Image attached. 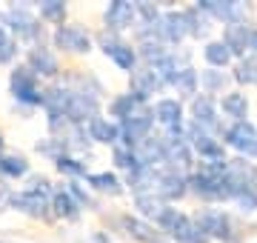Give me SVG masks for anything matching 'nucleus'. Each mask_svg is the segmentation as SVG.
Segmentation results:
<instances>
[{
    "instance_id": "18",
    "label": "nucleus",
    "mask_w": 257,
    "mask_h": 243,
    "mask_svg": "<svg viewBox=\"0 0 257 243\" xmlns=\"http://www.w3.org/2000/svg\"><path fill=\"white\" fill-rule=\"evenodd\" d=\"M26 66L37 77H57L60 75V57H57V52L49 49L46 43L29 49L26 52Z\"/></svg>"
},
{
    "instance_id": "14",
    "label": "nucleus",
    "mask_w": 257,
    "mask_h": 243,
    "mask_svg": "<svg viewBox=\"0 0 257 243\" xmlns=\"http://www.w3.org/2000/svg\"><path fill=\"white\" fill-rule=\"evenodd\" d=\"M223 146H229L240 155V158H254V149H257V126L251 120H240V123H231L223 129Z\"/></svg>"
},
{
    "instance_id": "35",
    "label": "nucleus",
    "mask_w": 257,
    "mask_h": 243,
    "mask_svg": "<svg viewBox=\"0 0 257 243\" xmlns=\"http://www.w3.org/2000/svg\"><path fill=\"white\" fill-rule=\"evenodd\" d=\"M163 209H166V203L157 195H138L135 197V212H138V217H143L149 223H155L157 215H160Z\"/></svg>"
},
{
    "instance_id": "31",
    "label": "nucleus",
    "mask_w": 257,
    "mask_h": 243,
    "mask_svg": "<svg viewBox=\"0 0 257 243\" xmlns=\"http://www.w3.org/2000/svg\"><path fill=\"white\" fill-rule=\"evenodd\" d=\"M0 178L6 180H20L29 178V158L26 155H18V152H3L0 155Z\"/></svg>"
},
{
    "instance_id": "5",
    "label": "nucleus",
    "mask_w": 257,
    "mask_h": 243,
    "mask_svg": "<svg viewBox=\"0 0 257 243\" xmlns=\"http://www.w3.org/2000/svg\"><path fill=\"white\" fill-rule=\"evenodd\" d=\"M9 92L15 97V106H20V109H32L35 112L43 103V83L26 63H18L9 72Z\"/></svg>"
},
{
    "instance_id": "9",
    "label": "nucleus",
    "mask_w": 257,
    "mask_h": 243,
    "mask_svg": "<svg viewBox=\"0 0 257 243\" xmlns=\"http://www.w3.org/2000/svg\"><path fill=\"white\" fill-rule=\"evenodd\" d=\"M97 46H100V52L106 57H109L111 63L117 66L120 72H126V75H132L135 69L140 66V60H138V49L132 46V43H126V40L120 38V35H111V32H106L103 29L100 35H97Z\"/></svg>"
},
{
    "instance_id": "26",
    "label": "nucleus",
    "mask_w": 257,
    "mask_h": 243,
    "mask_svg": "<svg viewBox=\"0 0 257 243\" xmlns=\"http://www.w3.org/2000/svg\"><path fill=\"white\" fill-rule=\"evenodd\" d=\"M86 186H89V192L109 195V197H120L126 192L123 180H120L114 172H89V175H86Z\"/></svg>"
},
{
    "instance_id": "37",
    "label": "nucleus",
    "mask_w": 257,
    "mask_h": 243,
    "mask_svg": "<svg viewBox=\"0 0 257 243\" xmlns=\"http://www.w3.org/2000/svg\"><path fill=\"white\" fill-rule=\"evenodd\" d=\"M231 80L240 86H257V57L254 55H246L240 57L237 66H234V75Z\"/></svg>"
},
{
    "instance_id": "30",
    "label": "nucleus",
    "mask_w": 257,
    "mask_h": 243,
    "mask_svg": "<svg viewBox=\"0 0 257 243\" xmlns=\"http://www.w3.org/2000/svg\"><path fill=\"white\" fill-rule=\"evenodd\" d=\"M172 89L177 92V100H192L194 94H200V83H197V69L194 66H183L180 72H177L175 83H172Z\"/></svg>"
},
{
    "instance_id": "29",
    "label": "nucleus",
    "mask_w": 257,
    "mask_h": 243,
    "mask_svg": "<svg viewBox=\"0 0 257 243\" xmlns=\"http://www.w3.org/2000/svg\"><path fill=\"white\" fill-rule=\"evenodd\" d=\"M138 106H146V103L140 100L138 94H132V92H123V94H114L109 100V114L106 117H111L114 123H123L128 117V114L135 112Z\"/></svg>"
},
{
    "instance_id": "6",
    "label": "nucleus",
    "mask_w": 257,
    "mask_h": 243,
    "mask_svg": "<svg viewBox=\"0 0 257 243\" xmlns=\"http://www.w3.org/2000/svg\"><path fill=\"white\" fill-rule=\"evenodd\" d=\"M155 123L166 138H186V109L177 97H157L152 106Z\"/></svg>"
},
{
    "instance_id": "16",
    "label": "nucleus",
    "mask_w": 257,
    "mask_h": 243,
    "mask_svg": "<svg viewBox=\"0 0 257 243\" xmlns=\"http://www.w3.org/2000/svg\"><path fill=\"white\" fill-rule=\"evenodd\" d=\"M103 23H106V32H111V35H123L128 29H135L138 26L135 3H128V0H111L109 6L103 9Z\"/></svg>"
},
{
    "instance_id": "7",
    "label": "nucleus",
    "mask_w": 257,
    "mask_h": 243,
    "mask_svg": "<svg viewBox=\"0 0 257 243\" xmlns=\"http://www.w3.org/2000/svg\"><path fill=\"white\" fill-rule=\"evenodd\" d=\"M189 123L214 135V138H223V117H220V109H217V97H209L203 92L194 94L189 100Z\"/></svg>"
},
{
    "instance_id": "40",
    "label": "nucleus",
    "mask_w": 257,
    "mask_h": 243,
    "mask_svg": "<svg viewBox=\"0 0 257 243\" xmlns=\"http://www.w3.org/2000/svg\"><path fill=\"white\" fill-rule=\"evenodd\" d=\"M66 189H69V195L77 200V206H80V209H97V200L92 197V192H89V189L80 186V180H69V183H66Z\"/></svg>"
},
{
    "instance_id": "12",
    "label": "nucleus",
    "mask_w": 257,
    "mask_h": 243,
    "mask_svg": "<svg viewBox=\"0 0 257 243\" xmlns=\"http://www.w3.org/2000/svg\"><path fill=\"white\" fill-rule=\"evenodd\" d=\"M186 141L192 146L197 163H223V160H229L226 158V146H223L220 138H214L209 132L197 129V126H192L189 120H186Z\"/></svg>"
},
{
    "instance_id": "21",
    "label": "nucleus",
    "mask_w": 257,
    "mask_h": 243,
    "mask_svg": "<svg viewBox=\"0 0 257 243\" xmlns=\"http://www.w3.org/2000/svg\"><path fill=\"white\" fill-rule=\"evenodd\" d=\"M86 135L89 143H100V146H117L120 143V123H114L106 114H94L92 120L86 123Z\"/></svg>"
},
{
    "instance_id": "38",
    "label": "nucleus",
    "mask_w": 257,
    "mask_h": 243,
    "mask_svg": "<svg viewBox=\"0 0 257 243\" xmlns=\"http://www.w3.org/2000/svg\"><path fill=\"white\" fill-rule=\"evenodd\" d=\"M35 152H37V155H43V158H49L52 163H55L60 155H69L66 143L60 141V138H52V135H49V138H43V141H37L35 143Z\"/></svg>"
},
{
    "instance_id": "39",
    "label": "nucleus",
    "mask_w": 257,
    "mask_h": 243,
    "mask_svg": "<svg viewBox=\"0 0 257 243\" xmlns=\"http://www.w3.org/2000/svg\"><path fill=\"white\" fill-rule=\"evenodd\" d=\"M18 52H20V43L0 26V66L15 63V60H18Z\"/></svg>"
},
{
    "instance_id": "3",
    "label": "nucleus",
    "mask_w": 257,
    "mask_h": 243,
    "mask_svg": "<svg viewBox=\"0 0 257 243\" xmlns=\"http://www.w3.org/2000/svg\"><path fill=\"white\" fill-rule=\"evenodd\" d=\"M197 229H200L209 240H220V243H240V226L234 220L231 212L217 209V206H203L197 209L192 217Z\"/></svg>"
},
{
    "instance_id": "32",
    "label": "nucleus",
    "mask_w": 257,
    "mask_h": 243,
    "mask_svg": "<svg viewBox=\"0 0 257 243\" xmlns=\"http://www.w3.org/2000/svg\"><path fill=\"white\" fill-rule=\"evenodd\" d=\"M200 52H203V60H206L209 69H223V72H226L231 66V60H234L231 52L223 46V40H206Z\"/></svg>"
},
{
    "instance_id": "1",
    "label": "nucleus",
    "mask_w": 257,
    "mask_h": 243,
    "mask_svg": "<svg viewBox=\"0 0 257 243\" xmlns=\"http://www.w3.org/2000/svg\"><path fill=\"white\" fill-rule=\"evenodd\" d=\"M226 166H229V160H223V163H197L194 172L189 175V192L194 197H200L206 206L231 200L234 195H231V186L226 180Z\"/></svg>"
},
{
    "instance_id": "46",
    "label": "nucleus",
    "mask_w": 257,
    "mask_h": 243,
    "mask_svg": "<svg viewBox=\"0 0 257 243\" xmlns=\"http://www.w3.org/2000/svg\"><path fill=\"white\" fill-rule=\"evenodd\" d=\"M0 243H3V240H0Z\"/></svg>"
},
{
    "instance_id": "44",
    "label": "nucleus",
    "mask_w": 257,
    "mask_h": 243,
    "mask_svg": "<svg viewBox=\"0 0 257 243\" xmlns=\"http://www.w3.org/2000/svg\"><path fill=\"white\" fill-rule=\"evenodd\" d=\"M0 155H3V135H0Z\"/></svg>"
},
{
    "instance_id": "8",
    "label": "nucleus",
    "mask_w": 257,
    "mask_h": 243,
    "mask_svg": "<svg viewBox=\"0 0 257 243\" xmlns=\"http://www.w3.org/2000/svg\"><path fill=\"white\" fill-rule=\"evenodd\" d=\"M94 46V35L80 23H63L52 32V49L66 55H89Z\"/></svg>"
},
{
    "instance_id": "22",
    "label": "nucleus",
    "mask_w": 257,
    "mask_h": 243,
    "mask_svg": "<svg viewBox=\"0 0 257 243\" xmlns=\"http://www.w3.org/2000/svg\"><path fill=\"white\" fill-rule=\"evenodd\" d=\"M217 109H220V117H229L231 123H240L248 117V94L240 92V89H229L226 94L217 97Z\"/></svg>"
},
{
    "instance_id": "25",
    "label": "nucleus",
    "mask_w": 257,
    "mask_h": 243,
    "mask_svg": "<svg viewBox=\"0 0 257 243\" xmlns=\"http://www.w3.org/2000/svg\"><path fill=\"white\" fill-rule=\"evenodd\" d=\"M49 203H52V217H60V220H80V206L69 195V189L66 186H57L52 189V197H49Z\"/></svg>"
},
{
    "instance_id": "45",
    "label": "nucleus",
    "mask_w": 257,
    "mask_h": 243,
    "mask_svg": "<svg viewBox=\"0 0 257 243\" xmlns=\"http://www.w3.org/2000/svg\"><path fill=\"white\" fill-rule=\"evenodd\" d=\"M254 158H257V149H254Z\"/></svg>"
},
{
    "instance_id": "15",
    "label": "nucleus",
    "mask_w": 257,
    "mask_h": 243,
    "mask_svg": "<svg viewBox=\"0 0 257 243\" xmlns=\"http://www.w3.org/2000/svg\"><path fill=\"white\" fill-rule=\"evenodd\" d=\"M155 195L163 200L166 206H175L177 200H183L189 195V178L172 169H160L157 172V183H155Z\"/></svg>"
},
{
    "instance_id": "2",
    "label": "nucleus",
    "mask_w": 257,
    "mask_h": 243,
    "mask_svg": "<svg viewBox=\"0 0 257 243\" xmlns=\"http://www.w3.org/2000/svg\"><path fill=\"white\" fill-rule=\"evenodd\" d=\"M0 26L9 32L18 43H29V46H40L46 43V26L40 23L35 9L29 6H9L0 12Z\"/></svg>"
},
{
    "instance_id": "17",
    "label": "nucleus",
    "mask_w": 257,
    "mask_h": 243,
    "mask_svg": "<svg viewBox=\"0 0 257 243\" xmlns=\"http://www.w3.org/2000/svg\"><path fill=\"white\" fill-rule=\"evenodd\" d=\"M155 38L160 40V43H166V46H177L180 49V43L189 38V35H186L183 12L180 9H163L160 23H157V29H155Z\"/></svg>"
},
{
    "instance_id": "19",
    "label": "nucleus",
    "mask_w": 257,
    "mask_h": 243,
    "mask_svg": "<svg viewBox=\"0 0 257 243\" xmlns=\"http://www.w3.org/2000/svg\"><path fill=\"white\" fill-rule=\"evenodd\" d=\"M120 226H123V232L132 240H138V243H169V237L155 223H149V220H143L138 215H123L120 217Z\"/></svg>"
},
{
    "instance_id": "36",
    "label": "nucleus",
    "mask_w": 257,
    "mask_h": 243,
    "mask_svg": "<svg viewBox=\"0 0 257 243\" xmlns=\"http://www.w3.org/2000/svg\"><path fill=\"white\" fill-rule=\"evenodd\" d=\"M111 163H114V166H117L120 172H126V175H132L135 169H140L138 152L132 149V146H123V143L111 146Z\"/></svg>"
},
{
    "instance_id": "33",
    "label": "nucleus",
    "mask_w": 257,
    "mask_h": 243,
    "mask_svg": "<svg viewBox=\"0 0 257 243\" xmlns=\"http://www.w3.org/2000/svg\"><path fill=\"white\" fill-rule=\"evenodd\" d=\"M37 18H40V23H52L57 29L69 18V6L63 0H43V3H37Z\"/></svg>"
},
{
    "instance_id": "27",
    "label": "nucleus",
    "mask_w": 257,
    "mask_h": 243,
    "mask_svg": "<svg viewBox=\"0 0 257 243\" xmlns=\"http://www.w3.org/2000/svg\"><path fill=\"white\" fill-rule=\"evenodd\" d=\"M157 172L160 169H149V166H140L135 169L132 175H126V180H123V186L132 192V195H155V183H157Z\"/></svg>"
},
{
    "instance_id": "42",
    "label": "nucleus",
    "mask_w": 257,
    "mask_h": 243,
    "mask_svg": "<svg viewBox=\"0 0 257 243\" xmlns=\"http://www.w3.org/2000/svg\"><path fill=\"white\" fill-rule=\"evenodd\" d=\"M248 55L257 57V26H251V32H248Z\"/></svg>"
},
{
    "instance_id": "11",
    "label": "nucleus",
    "mask_w": 257,
    "mask_h": 243,
    "mask_svg": "<svg viewBox=\"0 0 257 243\" xmlns=\"http://www.w3.org/2000/svg\"><path fill=\"white\" fill-rule=\"evenodd\" d=\"M155 135V114H152V106H138L135 112L128 114L126 120L120 123V143L123 146H140V143Z\"/></svg>"
},
{
    "instance_id": "24",
    "label": "nucleus",
    "mask_w": 257,
    "mask_h": 243,
    "mask_svg": "<svg viewBox=\"0 0 257 243\" xmlns=\"http://www.w3.org/2000/svg\"><path fill=\"white\" fill-rule=\"evenodd\" d=\"M197 83H200V92L209 94V97H220V94L229 92V83H231V75L223 72V69H200L197 72Z\"/></svg>"
},
{
    "instance_id": "23",
    "label": "nucleus",
    "mask_w": 257,
    "mask_h": 243,
    "mask_svg": "<svg viewBox=\"0 0 257 243\" xmlns=\"http://www.w3.org/2000/svg\"><path fill=\"white\" fill-rule=\"evenodd\" d=\"M248 32H251V23H229V26H223V46L231 52L234 60L248 55Z\"/></svg>"
},
{
    "instance_id": "4",
    "label": "nucleus",
    "mask_w": 257,
    "mask_h": 243,
    "mask_svg": "<svg viewBox=\"0 0 257 243\" xmlns=\"http://www.w3.org/2000/svg\"><path fill=\"white\" fill-rule=\"evenodd\" d=\"M155 226L169 237V243H209V237L197 229L192 215L180 212L177 206H166L163 212L157 215Z\"/></svg>"
},
{
    "instance_id": "34",
    "label": "nucleus",
    "mask_w": 257,
    "mask_h": 243,
    "mask_svg": "<svg viewBox=\"0 0 257 243\" xmlns=\"http://www.w3.org/2000/svg\"><path fill=\"white\" fill-rule=\"evenodd\" d=\"M55 169L60 175H66L69 180H86V175H89L86 160L77 158V155H60V158L55 160Z\"/></svg>"
},
{
    "instance_id": "28",
    "label": "nucleus",
    "mask_w": 257,
    "mask_h": 243,
    "mask_svg": "<svg viewBox=\"0 0 257 243\" xmlns=\"http://www.w3.org/2000/svg\"><path fill=\"white\" fill-rule=\"evenodd\" d=\"M183 12V20H186V35L192 40H206L211 35V20L203 15L197 6H186V9H180Z\"/></svg>"
},
{
    "instance_id": "43",
    "label": "nucleus",
    "mask_w": 257,
    "mask_h": 243,
    "mask_svg": "<svg viewBox=\"0 0 257 243\" xmlns=\"http://www.w3.org/2000/svg\"><path fill=\"white\" fill-rule=\"evenodd\" d=\"M92 243H111L109 232H92Z\"/></svg>"
},
{
    "instance_id": "13",
    "label": "nucleus",
    "mask_w": 257,
    "mask_h": 243,
    "mask_svg": "<svg viewBox=\"0 0 257 243\" xmlns=\"http://www.w3.org/2000/svg\"><path fill=\"white\" fill-rule=\"evenodd\" d=\"M46 192H35V189H20V192H12L9 197V209L15 212H23V215L35 217V220H49L52 217V203H49Z\"/></svg>"
},
{
    "instance_id": "41",
    "label": "nucleus",
    "mask_w": 257,
    "mask_h": 243,
    "mask_svg": "<svg viewBox=\"0 0 257 243\" xmlns=\"http://www.w3.org/2000/svg\"><path fill=\"white\" fill-rule=\"evenodd\" d=\"M234 203H237V209L243 212V215H254L257 212V183L243 189V192L234 197Z\"/></svg>"
},
{
    "instance_id": "10",
    "label": "nucleus",
    "mask_w": 257,
    "mask_h": 243,
    "mask_svg": "<svg viewBox=\"0 0 257 243\" xmlns=\"http://www.w3.org/2000/svg\"><path fill=\"white\" fill-rule=\"evenodd\" d=\"M194 6L211 23H223V26H229V23H248V15H251V6L240 3V0H197Z\"/></svg>"
},
{
    "instance_id": "20",
    "label": "nucleus",
    "mask_w": 257,
    "mask_h": 243,
    "mask_svg": "<svg viewBox=\"0 0 257 243\" xmlns=\"http://www.w3.org/2000/svg\"><path fill=\"white\" fill-rule=\"evenodd\" d=\"M163 89H166V86L160 83V77H157L149 66H143V63H140L132 75H128V92L138 94L143 103H149V97H152V94H160Z\"/></svg>"
}]
</instances>
